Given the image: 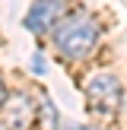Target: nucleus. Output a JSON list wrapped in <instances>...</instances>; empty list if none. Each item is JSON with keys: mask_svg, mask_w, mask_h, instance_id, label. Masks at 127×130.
Instances as JSON below:
<instances>
[{"mask_svg": "<svg viewBox=\"0 0 127 130\" xmlns=\"http://www.w3.org/2000/svg\"><path fill=\"white\" fill-rule=\"evenodd\" d=\"M102 35V25L95 16H89V10H73L64 13L54 25H51V41L60 51V57L67 60H83L95 51Z\"/></svg>", "mask_w": 127, "mask_h": 130, "instance_id": "1", "label": "nucleus"}, {"mask_svg": "<svg viewBox=\"0 0 127 130\" xmlns=\"http://www.w3.org/2000/svg\"><path fill=\"white\" fill-rule=\"evenodd\" d=\"M124 105V86L114 73H95L86 83V108L99 118H114Z\"/></svg>", "mask_w": 127, "mask_h": 130, "instance_id": "2", "label": "nucleus"}, {"mask_svg": "<svg viewBox=\"0 0 127 130\" xmlns=\"http://www.w3.org/2000/svg\"><path fill=\"white\" fill-rule=\"evenodd\" d=\"M0 118L6 130H29L32 121L38 118V105L32 102L29 92H6L3 105H0Z\"/></svg>", "mask_w": 127, "mask_h": 130, "instance_id": "3", "label": "nucleus"}, {"mask_svg": "<svg viewBox=\"0 0 127 130\" xmlns=\"http://www.w3.org/2000/svg\"><path fill=\"white\" fill-rule=\"evenodd\" d=\"M64 10H67V0H35L29 6V13L22 16V29L32 35H44L64 16Z\"/></svg>", "mask_w": 127, "mask_h": 130, "instance_id": "4", "label": "nucleus"}, {"mask_svg": "<svg viewBox=\"0 0 127 130\" xmlns=\"http://www.w3.org/2000/svg\"><path fill=\"white\" fill-rule=\"evenodd\" d=\"M41 111H44V130H57V111H54V105H51V99L48 95H41Z\"/></svg>", "mask_w": 127, "mask_h": 130, "instance_id": "5", "label": "nucleus"}, {"mask_svg": "<svg viewBox=\"0 0 127 130\" xmlns=\"http://www.w3.org/2000/svg\"><path fill=\"white\" fill-rule=\"evenodd\" d=\"M32 73H38V76L44 73V57H41V54H35V57H32Z\"/></svg>", "mask_w": 127, "mask_h": 130, "instance_id": "6", "label": "nucleus"}, {"mask_svg": "<svg viewBox=\"0 0 127 130\" xmlns=\"http://www.w3.org/2000/svg\"><path fill=\"white\" fill-rule=\"evenodd\" d=\"M3 99H6V83H3V76H0V105H3Z\"/></svg>", "mask_w": 127, "mask_h": 130, "instance_id": "7", "label": "nucleus"}, {"mask_svg": "<svg viewBox=\"0 0 127 130\" xmlns=\"http://www.w3.org/2000/svg\"><path fill=\"white\" fill-rule=\"evenodd\" d=\"M67 130H95V127H67Z\"/></svg>", "mask_w": 127, "mask_h": 130, "instance_id": "8", "label": "nucleus"}, {"mask_svg": "<svg viewBox=\"0 0 127 130\" xmlns=\"http://www.w3.org/2000/svg\"><path fill=\"white\" fill-rule=\"evenodd\" d=\"M0 44H3V41H0Z\"/></svg>", "mask_w": 127, "mask_h": 130, "instance_id": "9", "label": "nucleus"}]
</instances>
